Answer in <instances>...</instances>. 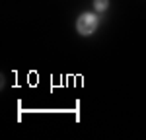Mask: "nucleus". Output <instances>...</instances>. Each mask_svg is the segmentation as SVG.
<instances>
[{
	"mask_svg": "<svg viewBox=\"0 0 146 140\" xmlns=\"http://www.w3.org/2000/svg\"><path fill=\"white\" fill-rule=\"evenodd\" d=\"M100 27V18H98V12H84L76 18V31L82 37H90L98 31Z\"/></svg>",
	"mask_w": 146,
	"mask_h": 140,
	"instance_id": "obj_1",
	"label": "nucleus"
},
{
	"mask_svg": "<svg viewBox=\"0 0 146 140\" xmlns=\"http://www.w3.org/2000/svg\"><path fill=\"white\" fill-rule=\"evenodd\" d=\"M107 8H109V0H94V10L98 14H103Z\"/></svg>",
	"mask_w": 146,
	"mask_h": 140,
	"instance_id": "obj_2",
	"label": "nucleus"
}]
</instances>
